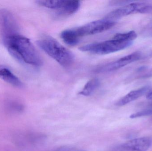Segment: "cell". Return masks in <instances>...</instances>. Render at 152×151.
<instances>
[{
    "label": "cell",
    "instance_id": "1",
    "mask_svg": "<svg viewBox=\"0 0 152 151\" xmlns=\"http://www.w3.org/2000/svg\"><path fill=\"white\" fill-rule=\"evenodd\" d=\"M3 42L9 53L19 61L36 66L42 64L41 56L28 38L18 34L4 40Z\"/></svg>",
    "mask_w": 152,
    "mask_h": 151
},
{
    "label": "cell",
    "instance_id": "2",
    "mask_svg": "<svg viewBox=\"0 0 152 151\" xmlns=\"http://www.w3.org/2000/svg\"><path fill=\"white\" fill-rule=\"evenodd\" d=\"M116 22L104 18L89 22L76 28L67 29L61 32V37L65 43L69 46L78 43L81 37L102 33L116 25Z\"/></svg>",
    "mask_w": 152,
    "mask_h": 151
},
{
    "label": "cell",
    "instance_id": "3",
    "mask_svg": "<svg viewBox=\"0 0 152 151\" xmlns=\"http://www.w3.org/2000/svg\"><path fill=\"white\" fill-rule=\"evenodd\" d=\"M37 44L61 66L69 67L74 63L75 56L73 52L54 39L51 38L42 39L37 41Z\"/></svg>",
    "mask_w": 152,
    "mask_h": 151
},
{
    "label": "cell",
    "instance_id": "4",
    "mask_svg": "<svg viewBox=\"0 0 152 151\" xmlns=\"http://www.w3.org/2000/svg\"><path fill=\"white\" fill-rule=\"evenodd\" d=\"M133 42L125 41L117 39L84 45L79 48L83 52L98 55H106L125 49L133 44Z\"/></svg>",
    "mask_w": 152,
    "mask_h": 151
},
{
    "label": "cell",
    "instance_id": "5",
    "mask_svg": "<svg viewBox=\"0 0 152 151\" xmlns=\"http://www.w3.org/2000/svg\"><path fill=\"white\" fill-rule=\"evenodd\" d=\"M152 57V50L149 51H137L125 56L116 61H113L98 67L96 70L97 72H108L116 71L131 63L138 60H144Z\"/></svg>",
    "mask_w": 152,
    "mask_h": 151
},
{
    "label": "cell",
    "instance_id": "6",
    "mask_svg": "<svg viewBox=\"0 0 152 151\" xmlns=\"http://www.w3.org/2000/svg\"><path fill=\"white\" fill-rule=\"evenodd\" d=\"M0 31L3 40L19 34V27L13 14L7 9H0Z\"/></svg>",
    "mask_w": 152,
    "mask_h": 151
},
{
    "label": "cell",
    "instance_id": "7",
    "mask_svg": "<svg viewBox=\"0 0 152 151\" xmlns=\"http://www.w3.org/2000/svg\"><path fill=\"white\" fill-rule=\"evenodd\" d=\"M145 6L146 3L132 2L110 12L105 18L115 21L118 19L130 14L138 13L144 14Z\"/></svg>",
    "mask_w": 152,
    "mask_h": 151
},
{
    "label": "cell",
    "instance_id": "8",
    "mask_svg": "<svg viewBox=\"0 0 152 151\" xmlns=\"http://www.w3.org/2000/svg\"><path fill=\"white\" fill-rule=\"evenodd\" d=\"M152 144L151 137H141L128 141L122 144L121 148L126 151H147Z\"/></svg>",
    "mask_w": 152,
    "mask_h": 151
},
{
    "label": "cell",
    "instance_id": "9",
    "mask_svg": "<svg viewBox=\"0 0 152 151\" xmlns=\"http://www.w3.org/2000/svg\"><path fill=\"white\" fill-rule=\"evenodd\" d=\"M150 87L149 86H145L141 88L133 90L118 100L116 103V105L123 106L135 101L147 93L150 90Z\"/></svg>",
    "mask_w": 152,
    "mask_h": 151
},
{
    "label": "cell",
    "instance_id": "10",
    "mask_svg": "<svg viewBox=\"0 0 152 151\" xmlns=\"http://www.w3.org/2000/svg\"><path fill=\"white\" fill-rule=\"evenodd\" d=\"M0 78L14 87L18 88L23 87L22 82L7 67L2 65H0Z\"/></svg>",
    "mask_w": 152,
    "mask_h": 151
},
{
    "label": "cell",
    "instance_id": "11",
    "mask_svg": "<svg viewBox=\"0 0 152 151\" xmlns=\"http://www.w3.org/2000/svg\"><path fill=\"white\" fill-rule=\"evenodd\" d=\"M100 85V81L97 78H94L88 81L79 94L84 96L91 95L98 88Z\"/></svg>",
    "mask_w": 152,
    "mask_h": 151
},
{
    "label": "cell",
    "instance_id": "12",
    "mask_svg": "<svg viewBox=\"0 0 152 151\" xmlns=\"http://www.w3.org/2000/svg\"><path fill=\"white\" fill-rule=\"evenodd\" d=\"M152 78V67L142 66L137 68L132 74L129 79L134 80L139 79Z\"/></svg>",
    "mask_w": 152,
    "mask_h": 151
},
{
    "label": "cell",
    "instance_id": "13",
    "mask_svg": "<svg viewBox=\"0 0 152 151\" xmlns=\"http://www.w3.org/2000/svg\"><path fill=\"white\" fill-rule=\"evenodd\" d=\"M80 5L79 1H65L64 6L60 12L64 15H72L78 10Z\"/></svg>",
    "mask_w": 152,
    "mask_h": 151
},
{
    "label": "cell",
    "instance_id": "14",
    "mask_svg": "<svg viewBox=\"0 0 152 151\" xmlns=\"http://www.w3.org/2000/svg\"><path fill=\"white\" fill-rule=\"evenodd\" d=\"M65 1H38V4L43 7L58 10L60 11L64 6Z\"/></svg>",
    "mask_w": 152,
    "mask_h": 151
},
{
    "label": "cell",
    "instance_id": "15",
    "mask_svg": "<svg viewBox=\"0 0 152 151\" xmlns=\"http://www.w3.org/2000/svg\"><path fill=\"white\" fill-rule=\"evenodd\" d=\"M137 37V34L134 31H129L125 33H119L115 35L113 39L121 40L125 41H132L135 40Z\"/></svg>",
    "mask_w": 152,
    "mask_h": 151
},
{
    "label": "cell",
    "instance_id": "16",
    "mask_svg": "<svg viewBox=\"0 0 152 151\" xmlns=\"http://www.w3.org/2000/svg\"><path fill=\"white\" fill-rule=\"evenodd\" d=\"M152 115V107L136 113L134 114H131L129 118L131 119L136 118H140L144 116H150Z\"/></svg>",
    "mask_w": 152,
    "mask_h": 151
},
{
    "label": "cell",
    "instance_id": "17",
    "mask_svg": "<svg viewBox=\"0 0 152 151\" xmlns=\"http://www.w3.org/2000/svg\"><path fill=\"white\" fill-rule=\"evenodd\" d=\"M9 109H11V111L14 112H20L22 111L23 107L22 105L18 104L13 103L9 104Z\"/></svg>",
    "mask_w": 152,
    "mask_h": 151
},
{
    "label": "cell",
    "instance_id": "18",
    "mask_svg": "<svg viewBox=\"0 0 152 151\" xmlns=\"http://www.w3.org/2000/svg\"><path fill=\"white\" fill-rule=\"evenodd\" d=\"M146 98L150 100H152V89L150 90L147 93Z\"/></svg>",
    "mask_w": 152,
    "mask_h": 151
},
{
    "label": "cell",
    "instance_id": "19",
    "mask_svg": "<svg viewBox=\"0 0 152 151\" xmlns=\"http://www.w3.org/2000/svg\"><path fill=\"white\" fill-rule=\"evenodd\" d=\"M62 151H85L80 150H70V149H69V150H63Z\"/></svg>",
    "mask_w": 152,
    "mask_h": 151
},
{
    "label": "cell",
    "instance_id": "20",
    "mask_svg": "<svg viewBox=\"0 0 152 151\" xmlns=\"http://www.w3.org/2000/svg\"><path fill=\"white\" fill-rule=\"evenodd\" d=\"M151 35H152V31H151Z\"/></svg>",
    "mask_w": 152,
    "mask_h": 151
},
{
    "label": "cell",
    "instance_id": "21",
    "mask_svg": "<svg viewBox=\"0 0 152 151\" xmlns=\"http://www.w3.org/2000/svg\"><path fill=\"white\" fill-rule=\"evenodd\" d=\"M151 107H152V104L151 105Z\"/></svg>",
    "mask_w": 152,
    "mask_h": 151
}]
</instances>
